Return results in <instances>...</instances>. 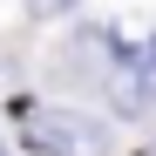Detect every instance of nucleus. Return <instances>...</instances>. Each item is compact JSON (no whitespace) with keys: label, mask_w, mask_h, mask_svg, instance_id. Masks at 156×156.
Segmentation results:
<instances>
[{"label":"nucleus","mask_w":156,"mask_h":156,"mask_svg":"<svg viewBox=\"0 0 156 156\" xmlns=\"http://www.w3.org/2000/svg\"><path fill=\"white\" fill-rule=\"evenodd\" d=\"M34 143H55L61 156H109V129L88 115H34Z\"/></svg>","instance_id":"1"},{"label":"nucleus","mask_w":156,"mask_h":156,"mask_svg":"<svg viewBox=\"0 0 156 156\" xmlns=\"http://www.w3.org/2000/svg\"><path fill=\"white\" fill-rule=\"evenodd\" d=\"M115 95H122V109H156V41L143 48L136 61H122V75H115Z\"/></svg>","instance_id":"2"},{"label":"nucleus","mask_w":156,"mask_h":156,"mask_svg":"<svg viewBox=\"0 0 156 156\" xmlns=\"http://www.w3.org/2000/svg\"><path fill=\"white\" fill-rule=\"evenodd\" d=\"M27 156H61V149L55 143H27Z\"/></svg>","instance_id":"3"},{"label":"nucleus","mask_w":156,"mask_h":156,"mask_svg":"<svg viewBox=\"0 0 156 156\" xmlns=\"http://www.w3.org/2000/svg\"><path fill=\"white\" fill-rule=\"evenodd\" d=\"M0 156H7V143H0Z\"/></svg>","instance_id":"4"}]
</instances>
